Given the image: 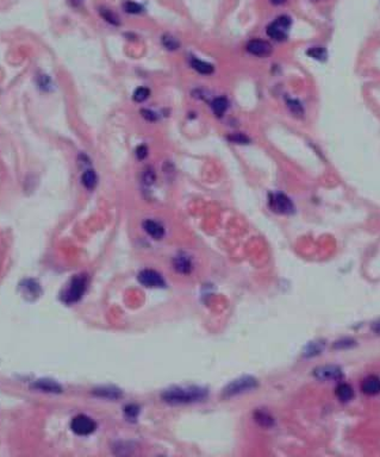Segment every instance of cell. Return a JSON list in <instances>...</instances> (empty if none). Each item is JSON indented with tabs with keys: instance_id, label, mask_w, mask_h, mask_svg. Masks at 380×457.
I'll list each match as a JSON object with an SVG mask.
<instances>
[{
	"instance_id": "6da1fadb",
	"label": "cell",
	"mask_w": 380,
	"mask_h": 457,
	"mask_svg": "<svg viewBox=\"0 0 380 457\" xmlns=\"http://www.w3.org/2000/svg\"><path fill=\"white\" fill-rule=\"evenodd\" d=\"M207 391L201 387H173L163 392L162 399L170 403H188L205 399Z\"/></svg>"
},
{
	"instance_id": "7a4b0ae2",
	"label": "cell",
	"mask_w": 380,
	"mask_h": 457,
	"mask_svg": "<svg viewBox=\"0 0 380 457\" xmlns=\"http://www.w3.org/2000/svg\"><path fill=\"white\" fill-rule=\"evenodd\" d=\"M87 286V277L85 275H78L70 281L69 287L67 288L63 294V301L67 304H73L81 299L83 294L85 293Z\"/></svg>"
},
{
	"instance_id": "3957f363",
	"label": "cell",
	"mask_w": 380,
	"mask_h": 457,
	"mask_svg": "<svg viewBox=\"0 0 380 457\" xmlns=\"http://www.w3.org/2000/svg\"><path fill=\"white\" fill-rule=\"evenodd\" d=\"M290 27H291V18L287 16H280L272 24L268 25L266 30L267 35L274 41H285Z\"/></svg>"
},
{
	"instance_id": "277c9868",
	"label": "cell",
	"mask_w": 380,
	"mask_h": 457,
	"mask_svg": "<svg viewBox=\"0 0 380 457\" xmlns=\"http://www.w3.org/2000/svg\"><path fill=\"white\" fill-rule=\"evenodd\" d=\"M256 385H258L256 380L252 376L240 377L237 380H234L232 383L227 386V388L224 389V395L233 397V395L244 393V392H248L250 389L255 388Z\"/></svg>"
},
{
	"instance_id": "5b68a950",
	"label": "cell",
	"mask_w": 380,
	"mask_h": 457,
	"mask_svg": "<svg viewBox=\"0 0 380 457\" xmlns=\"http://www.w3.org/2000/svg\"><path fill=\"white\" fill-rule=\"evenodd\" d=\"M269 206L274 212L281 215H289L294 210L293 203L283 193H274L269 198Z\"/></svg>"
},
{
	"instance_id": "8992f818",
	"label": "cell",
	"mask_w": 380,
	"mask_h": 457,
	"mask_svg": "<svg viewBox=\"0 0 380 457\" xmlns=\"http://www.w3.org/2000/svg\"><path fill=\"white\" fill-rule=\"evenodd\" d=\"M70 428H72V430L77 434L87 436V434H91L93 432L95 428H97V425H95V423L89 417L80 414V416H77L72 420Z\"/></svg>"
},
{
	"instance_id": "52a82bcc",
	"label": "cell",
	"mask_w": 380,
	"mask_h": 457,
	"mask_svg": "<svg viewBox=\"0 0 380 457\" xmlns=\"http://www.w3.org/2000/svg\"><path fill=\"white\" fill-rule=\"evenodd\" d=\"M139 281L146 287L150 288H160L165 286V280L161 276V274L157 273L156 270L151 269H145L139 274Z\"/></svg>"
},
{
	"instance_id": "ba28073f",
	"label": "cell",
	"mask_w": 380,
	"mask_h": 457,
	"mask_svg": "<svg viewBox=\"0 0 380 457\" xmlns=\"http://www.w3.org/2000/svg\"><path fill=\"white\" fill-rule=\"evenodd\" d=\"M247 50L252 55L259 56V57H263V56H268L272 53L271 44L267 43L266 41L263 40H253L247 44Z\"/></svg>"
},
{
	"instance_id": "9c48e42d",
	"label": "cell",
	"mask_w": 380,
	"mask_h": 457,
	"mask_svg": "<svg viewBox=\"0 0 380 457\" xmlns=\"http://www.w3.org/2000/svg\"><path fill=\"white\" fill-rule=\"evenodd\" d=\"M315 376L320 380H339L342 376V372L339 367L324 366L315 371Z\"/></svg>"
},
{
	"instance_id": "30bf717a",
	"label": "cell",
	"mask_w": 380,
	"mask_h": 457,
	"mask_svg": "<svg viewBox=\"0 0 380 457\" xmlns=\"http://www.w3.org/2000/svg\"><path fill=\"white\" fill-rule=\"evenodd\" d=\"M361 391L367 395H377L380 393V377L377 375H370L361 382Z\"/></svg>"
},
{
	"instance_id": "8fae6325",
	"label": "cell",
	"mask_w": 380,
	"mask_h": 457,
	"mask_svg": "<svg viewBox=\"0 0 380 457\" xmlns=\"http://www.w3.org/2000/svg\"><path fill=\"white\" fill-rule=\"evenodd\" d=\"M143 228H145L146 232L149 236L153 237L154 240H161L163 234H165V230H163L162 226L154 220H146L143 223Z\"/></svg>"
},
{
	"instance_id": "7c38bea8",
	"label": "cell",
	"mask_w": 380,
	"mask_h": 457,
	"mask_svg": "<svg viewBox=\"0 0 380 457\" xmlns=\"http://www.w3.org/2000/svg\"><path fill=\"white\" fill-rule=\"evenodd\" d=\"M174 268L181 274H188L192 270V261L186 255L181 254L174 259Z\"/></svg>"
},
{
	"instance_id": "4fadbf2b",
	"label": "cell",
	"mask_w": 380,
	"mask_h": 457,
	"mask_svg": "<svg viewBox=\"0 0 380 457\" xmlns=\"http://www.w3.org/2000/svg\"><path fill=\"white\" fill-rule=\"evenodd\" d=\"M335 394H336V397L339 398V400H341L342 403H348L353 399L354 391L353 388H351V386L348 385V383H340V385L336 387V389H335Z\"/></svg>"
},
{
	"instance_id": "5bb4252c",
	"label": "cell",
	"mask_w": 380,
	"mask_h": 457,
	"mask_svg": "<svg viewBox=\"0 0 380 457\" xmlns=\"http://www.w3.org/2000/svg\"><path fill=\"white\" fill-rule=\"evenodd\" d=\"M35 388L43 392H49V393H60L62 391L61 386L52 380H38L35 383Z\"/></svg>"
},
{
	"instance_id": "9a60e30c",
	"label": "cell",
	"mask_w": 380,
	"mask_h": 457,
	"mask_svg": "<svg viewBox=\"0 0 380 457\" xmlns=\"http://www.w3.org/2000/svg\"><path fill=\"white\" fill-rule=\"evenodd\" d=\"M94 394L98 397L105 398V399H118L122 395L119 389L112 388V387H103L94 391Z\"/></svg>"
},
{
	"instance_id": "2e32d148",
	"label": "cell",
	"mask_w": 380,
	"mask_h": 457,
	"mask_svg": "<svg viewBox=\"0 0 380 457\" xmlns=\"http://www.w3.org/2000/svg\"><path fill=\"white\" fill-rule=\"evenodd\" d=\"M191 66H192V68L196 69L197 72L201 73V74L209 75L213 73L212 64L204 62V61H201V60H197V58H192V61H191Z\"/></svg>"
},
{
	"instance_id": "e0dca14e",
	"label": "cell",
	"mask_w": 380,
	"mask_h": 457,
	"mask_svg": "<svg viewBox=\"0 0 380 457\" xmlns=\"http://www.w3.org/2000/svg\"><path fill=\"white\" fill-rule=\"evenodd\" d=\"M81 181L87 189H93L97 185V174L94 173V170L87 169L81 176Z\"/></svg>"
},
{
	"instance_id": "ac0fdd59",
	"label": "cell",
	"mask_w": 380,
	"mask_h": 457,
	"mask_svg": "<svg viewBox=\"0 0 380 457\" xmlns=\"http://www.w3.org/2000/svg\"><path fill=\"white\" fill-rule=\"evenodd\" d=\"M211 106H212L213 112H215V113L217 114V116L221 117V116H223L224 112L227 111V108H228V100L225 99V98H223V97L216 98V99L212 102V104H211Z\"/></svg>"
},
{
	"instance_id": "d6986e66",
	"label": "cell",
	"mask_w": 380,
	"mask_h": 457,
	"mask_svg": "<svg viewBox=\"0 0 380 457\" xmlns=\"http://www.w3.org/2000/svg\"><path fill=\"white\" fill-rule=\"evenodd\" d=\"M308 55L310 56V57L315 58V60H320V61H323L326 58V52L324 48H322V47L310 48V49L308 50Z\"/></svg>"
},
{
	"instance_id": "ffe728a7",
	"label": "cell",
	"mask_w": 380,
	"mask_h": 457,
	"mask_svg": "<svg viewBox=\"0 0 380 457\" xmlns=\"http://www.w3.org/2000/svg\"><path fill=\"white\" fill-rule=\"evenodd\" d=\"M161 41H162L163 46L167 48L168 50H175V49H178L179 46H180L178 40H176L175 37H173V36H171V35H165L162 37Z\"/></svg>"
},
{
	"instance_id": "44dd1931",
	"label": "cell",
	"mask_w": 380,
	"mask_h": 457,
	"mask_svg": "<svg viewBox=\"0 0 380 457\" xmlns=\"http://www.w3.org/2000/svg\"><path fill=\"white\" fill-rule=\"evenodd\" d=\"M256 422L263 426H271L273 424V418L266 412H256Z\"/></svg>"
},
{
	"instance_id": "7402d4cb",
	"label": "cell",
	"mask_w": 380,
	"mask_h": 457,
	"mask_svg": "<svg viewBox=\"0 0 380 457\" xmlns=\"http://www.w3.org/2000/svg\"><path fill=\"white\" fill-rule=\"evenodd\" d=\"M287 106H289L290 111H291L294 116L302 117L304 114L302 104L297 102V100H289V102H287Z\"/></svg>"
},
{
	"instance_id": "603a6c76",
	"label": "cell",
	"mask_w": 380,
	"mask_h": 457,
	"mask_svg": "<svg viewBox=\"0 0 380 457\" xmlns=\"http://www.w3.org/2000/svg\"><path fill=\"white\" fill-rule=\"evenodd\" d=\"M149 94H150V92H149L148 88H146V87H140V88H137L134 93L135 102H137V103L145 102V100L149 97Z\"/></svg>"
},
{
	"instance_id": "cb8c5ba5",
	"label": "cell",
	"mask_w": 380,
	"mask_h": 457,
	"mask_svg": "<svg viewBox=\"0 0 380 457\" xmlns=\"http://www.w3.org/2000/svg\"><path fill=\"white\" fill-rule=\"evenodd\" d=\"M100 13H101V16H103V18L105 19V21H108L109 23H111L114 25L119 24V21H118L117 16L114 15V13H112L110 10H108V8H101Z\"/></svg>"
},
{
	"instance_id": "d4e9b609",
	"label": "cell",
	"mask_w": 380,
	"mask_h": 457,
	"mask_svg": "<svg viewBox=\"0 0 380 457\" xmlns=\"http://www.w3.org/2000/svg\"><path fill=\"white\" fill-rule=\"evenodd\" d=\"M142 178H143V181H145V184H146V185H151V184H154V181H155L156 176H155V173H154V169H153V168H150V167H147V168H146L145 172H143Z\"/></svg>"
},
{
	"instance_id": "484cf974",
	"label": "cell",
	"mask_w": 380,
	"mask_h": 457,
	"mask_svg": "<svg viewBox=\"0 0 380 457\" xmlns=\"http://www.w3.org/2000/svg\"><path fill=\"white\" fill-rule=\"evenodd\" d=\"M123 6H124L125 11L128 13H140L141 11L143 10L140 4H137V2H134V1H125Z\"/></svg>"
},
{
	"instance_id": "4316f807",
	"label": "cell",
	"mask_w": 380,
	"mask_h": 457,
	"mask_svg": "<svg viewBox=\"0 0 380 457\" xmlns=\"http://www.w3.org/2000/svg\"><path fill=\"white\" fill-rule=\"evenodd\" d=\"M229 141H232L233 143H240V144H247L249 142V138L243 134H233L228 137Z\"/></svg>"
},
{
	"instance_id": "83f0119b",
	"label": "cell",
	"mask_w": 380,
	"mask_h": 457,
	"mask_svg": "<svg viewBox=\"0 0 380 457\" xmlns=\"http://www.w3.org/2000/svg\"><path fill=\"white\" fill-rule=\"evenodd\" d=\"M125 413H126V416L130 418V419H132V418L135 419V418L137 417V414H139V408H137L136 406L130 405L125 408Z\"/></svg>"
},
{
	"instance_id": "f1b7e54d",
	"label": "cell",
	"mask_w": 380,
	"mask_h": 457,
	"mask_svg": "<svg viewBox=\"0 0 380 457\" xmlns=\"http://www.w3.org/2000/svg\"><path fill=\"white\" fill-rule=\"evenodd\" d=\"M147 154H148V149H147V147H146V145H140V147L137 148L136 155L140 160L145 159L146 156H147Z\"/></svg>"
},
{
	"instance_id": "f546056e",
	"label": "cell",
	"mask_w": 380,
	"mask_h": 457,
	"mask_svg": "<svg viewBox=\"0 0 380 457\" xmlns=\"http://www.w3.org/2000/svg\"><path fill=\"white\" fill-rule=\"evenodd\" d=\"M142 116L145 117L146 119H148L149 122H155L156 120V114L154 112L148 111V110H143L142 111Z\"/></svg>"
},
{
	"instance_id": "4dcf8cb0",
	"label": "cell",
	"mask_w": 380,
	"mask_h": 457,
	"mask_svg": "<svg viewBox=\"0 0 380 457\" xmlns=\"http://www.w3.org/2000/svg\"><path fill=\"white\" fill-rule=\"evenodd\" d=\"M271 1L274 5H280V4H283V2H285V0H271Z\"/></svg>"
},
{
	"instance_id": "1f68e13d",
	"label": "cell",
	"mask_w": 380,
	"mask_h": 457,
	"mask_svg": "<svg viewBox=\"0 0 380 457\" xmlns=\"http://www.w3.org/2000/svg\"><path fill=\"white\" fill-rule=\"evenodd\" d=\"M374 330H376V332H378L379 335H380V322L378 324L376 323V325H374Z\"/></svg>"
},
{
	"instance_id": "d6a6232c",
	"label": "cell",
	"mask_w": 380,
	"mask_h": 457,
	"mask_svg": "<svg viewBox=\"0 0 380 457\" xmlns=\"http://www.w3.org/2000/svg\"><path fill=\"white\" fill-rule=\"evenodd\" d=\"M312 1H318V0H312Z\"/></svg>"
}]
</instances>
